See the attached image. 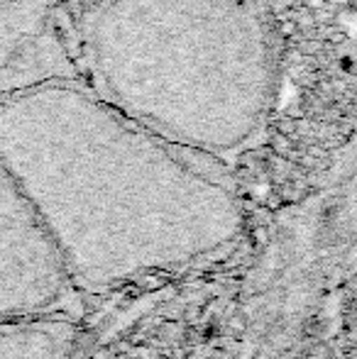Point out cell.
I'll list each match as a JSON object with an SVG mask.
<instances>
[{
    "label": "cell",
    "mask_w": 357,
    "mask_h": 359,
    "mask_svg": "<svg viewBox=\"0 0 357 359\" xmlns=\"http://www.w3.org/2000/svg\"><path fill=\"white\" fill-rule=\"evenodd\" d=\"M86 54L100 98L181 149L245 144L274 98L257 0H100Z\"/></svg>",
    "instance_id": "obj_1"
},
{
    "label": "cell",
    "mask_w": 357,
    "mask_h": 359,
    "mask_svg": "<svg viewBox=\"0 0 357 359\" xmlns=\"http://www.w3.org/2000/svg\"><path fill=\"white\" fill-rule=\"evenodd\" d=\"M179 149L67 81L0 95V166L29 208L62 222L218 220L228 198Z\"/></svg>",
    "instance_id": "obj_2"
},
{
    "label": "cell",
    "mask_w": 357,
    "mask_h": 359,
    "mask_svg": "<svg viewBox=\"0 0 357 359\" xmlns=\"http://www.w3.org/2000/svg\"><path fill=\"white\" fill-rule=\"evenodd\" d=\"M57 0H0V79H8L39 52Z\"/></svg>",
    "instance_id": "obj_3"
}]
</instances>
